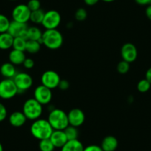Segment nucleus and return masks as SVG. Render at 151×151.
Returning a JSON list of instances; mask_svg holds the SVG:
<instances>
[{
  "instance_id": "f257e3e1",
  "label": "nucleus",
  "mask_w": 151,
  "mask_h": 151,
  "mask_svg": "<svg viewBox=\"0 0 151 151\" xmlns=\"http://www.w3.org/2000/svg\"><path fill=\"white\" fill-rule=\"evenodd\" d=\"M53 131V127L50 124L47 119H38L34 120L30 126V133L36 139H49Z\"/></svg>"
},
{
  "instance_id": "f03ea898",
  "label": "nucleus",
  "mask_w": 151,
  "mask_h": 151,
  "mask_svg": "<svg viewBox=\"0 0 151 151\" xmlns=\"http://www.w3.org/2000/svg\"><path fill=\"white\" fill-rule=\"evenodd\" d=\"M63 42V36L57 29L45 30V31L42 33L41 44L44 45L50 50H57L60 48Z\"/></svg>"
},
{
  "instance_id": "7ed1b4c3",
  "label": "nucleus",
  "mask_w": 151,
  "mask_h": 151,
  "mask_svg": "<svg viewBox=\"0 0 151 151\" xmlns=\"http://www.w3.org/2000/svg\"><path fill=\"white\" fill-rule=\"evenodd\" d=\"M47 121L55 130H64L69 125L68 114L61 109L50 110Z\"/></svg>"
},
{
  "instance_id": "20e7f679",
  "label": "nucleus",
  "mask_w": 151,
  "mask_h": 151,
  "mask_svg": "<svg viewBox=\"0 0 151 151\" xmlns=\"http://www.w3.org/2000/svg\"><path fill=\"white\" fill-rule=\"evenodd\" d=\"M22 112L27 119L34 121L41 117L43 112L42 104L36 101L34 98L28 99L23 104Z\"/></svg>"
},
{
  "instance_id": "39448f33",
  "label": "nucleus",
  "mask_w": 151,
  "mask_h": 151,
  "mask_svg": "<svg viewBox=\"0 0 151 151\" xmlns=\"http://www.w3.org/2000/svg\"><path fill=\"white\" fill-rule=\"evenodd\" d=\"M18 94V88L13 79H4L0 82V98L11 99Z\"/></svg>"
},
{
  "instance_id": "423d86ee",
  "label": "nucleus",
  "mask_w": 151,
  "mask_h": 151,
  "mask_svg": "<svg viewBox=\"0 0 151 151\" xmlns=\"http://www.w3.org/2000/svg\"><path fill=\"white\" fill-rule=\"evenodd\" d=\"M61 21L62 17L60 14L56 10H50L45 14L42 25L46 30L56 29L60 24Z\"/></svg>"
},
{
  "instance_id": "0eeeda50",
  "label": "nucleus",
  "mask_w": 151,
  "mask_h": 151,
  "mask_svg": "<svg viewBox=\"0 0 151 151\" xmlns=\"http://www.w3.org/2000/svg\"><path fill=\"white\" fill-rule=\"evenodd\" d=\"M13 80L18 88V93L27 91L33 85V79L31 76L25 72L17 73Z\"/></svg>"
},
{
  "instance_id": "6e6552de",
  "label": "nucleus",
  "mask_w": 151,
  "mask_h": 151,
  "mask_svg": "<svg viewBox=\"0 0 151 151\" xmlns=\"http://www.w3.org/2000/svg\"><path fill=\"white\" fill-rule=\"evenodd\" d=\"M61 81V78L56 71L48 70L43 73L41 76L42 85L47 87L49 89L53 90L58 88Z\"/></svg>"
},
{
  "instance_id": "1a4fd4ad",
  "label": "nucleus",
  "mask_w": 151,
  "mask_h": 151,
  "mask_svg": "<svg viewBox=\"0 0 151 151\" xmlns=\"http://www.w3.org/2000/svg\"><path fill=\"white\" fill-rule=\"evenodd\" d=\"M31 11L27 5L20 4L17 5L12 11V18L14 21L22 23H27L30 21Z\"/></svg>"
},
{
  "instance_id": "9d476101",
  "label": "nucleus",
  "mask_w": 151,
  "mask_h": 151,
  "mask_svg": "<svg viewBox=\"0 0 151 151\" xmlns=\"http://www.w3.org/2000/svg\"><path fill=\"white\" fill-rule=\"evenodd\" d=\"M34 99L42 105L47 104L51 101L53 94L52 90L41 85L36 87L33 92Z\"/></svg>"
},
{
  "instance_id": "9b49d317",
  "label": "nucleus",
  "mask_w": 151,
  "mask_h": 151,
  "mask_svg": "<svg viewBox=\"0 0 151 151\" xmlns=\"http://www.w3.org/2000/svg\"><path fill=\"white\" fill-rule=\"evenodd\" d=\"M27 23H22L16 21H11L8 32L13 36L15 37H22L27 40Z\"/></svg>"
},
{
  "instance_id": "f8f14e48",
  "label": "nucleus",
  "mask_w": 151,
  "mask_h": 151,
  "mask_svg": "<svg viewBox=\"0 0 151 151\" xmlns=\"http://www.w3.org/2000/svg\"><path fill=\"white\" fill-rule=\"evenodd\" d=\"M121 56L122 60L126 61L128 63L133 62L137 59V48L132 43H125L121 48Z\"/></svg>"
},
{
  "instance_id": "ddd939ff",
  "label": "nucleus",
  "mask_w": 151,
  "mask_h": 151,
  "mask_svg": "<svg viewBox=\"0 0 151 151\" xmlns=\"http://www.w3.org/2000/svg\"><path fill=\"white\" fill-rule=\"evenodd\" d=\"M69 125L79 127L82 125L85 120V115L81 109L73 108L68 113Z\"/></svg>"
},
{
  "instance_id": "4468645a",
  "label": "nucleus",
  "mask_w": 151,
  "mask_h": 151,
  "mask_svg": "<svg viewBox=\"0 0 151 151\" xmlns=\"http://www.w3.org/2000/svg\"><path fill=\"white\" fill-rule=\"evenodd\" d=\"M49 139L54 145L55 148H62L68 141L64 130H53V133Z\"/></svg>"
},
{
  "instance_id": "2eb2a0df",
  "label": "nucleus",
  "mask_w": 151,
  "mask_h": 151,
  "mask_svg": "<svg viewBox=\"0 0 151 151\" xmlns=\"http://www.w3.org/2000/svg\"><path fill=\"white\" fill-rule=\"evenodd\" d=\"M27 121V118L21 111H15L9 116V122L13 127H19L24 125Z\"/></svg>"
},
{
  "instance_id": "dca6fc26",
  "label": "nucleus",
  "mask_w": 151,
  "mask_h": 151,
  "mask_svg": "<svg viewBox=\"0 0 151 151\" xmlns=\"http://www.w3.org/2000/svg\"><path fill=\"white\" fill-rule=\"evenodd\" d=\"M119 145L118 140L115 136H107L103 139L101 147L103 151H115Z\"/></svg>"
},
{
  "instance_id": "f3484780",
  "label": "nucleus",
  "mask_w": 151,
  "mask_h": 151,
  "mask_svg": "<svg viewBox=\"0 0 151 151\" xmlns=\"http://www.w3.org/2000/svg\"><path fill=\"white\" fill-rule=\"evenodd\" d=\"M0 73L5 79H14L17 71L15 65L11 62H5L0 67Z\"/></svg>"
},
{
  "instance_id": "a211bd4d",
  "label": "nucleus",
  "mask_w": 151,
  "mask_h": 151,
  "mask_svg": "<svg viewBox=\"0 0 151 151\" xmlns=\"http://www.w3.org/2000/svg\"><path fill=\"white\" fill-rule=\"evenodd\" d=\"M8 58H9L10 62L16 66V65H23V62L25 60L26 56L24 51H21V50L13 49V50L10 52Z\"/></svg>"
},
{
  "instance_id": "6ab92c4d",
  "label": "nucleus",
  "mask_w": 151,
  "mask_h": 151,
  "mask_svg": "<svg viewBox=\"0 0 151 151\" xmlns=\"http://www.w3.org/2000/svg\"><path fill=\"white\" fill-rule=\"evenodd\" d=\"M14 39L8 32L0 33V49L6 50L13 47Z\"/></svg>"
},
{
  "instance_id": "aec40b11",
  "label": "nucleus",
  "mask_w": 151,
  "mask_h": 151,
  "mask_svg": "<svg viewBox=\"0 0 151 151\" xmlns=\"http://www.w3.org/2000/svg\"><path fill=\"white\" fill-rule=\"evenodd\" d=\"M84 146L78 139L68 140L65 145L61 148V151H83Z\"/></svg>"
},
{
  "instance_id": "412c9836",
  "label": "nucleus",
  "mask_w": 151,
  "mask_h": 151,
  "mask_svg": "<svg viewBox=\"0 0 151 151\" xmlns=\"http://www.w3.org/2000/svg\"><path fill=\"white\" fill-rule=\"evenodd\" d=\"M42 36V32L39 27L32 26L27 28V40L39 41L41 43V39Z\"/></svg>"
},
{
  "instance_id": "4be33fe9",
  "label": "nucleus",
  "mask_w": 151,
  "mask_h": 151,
  "mask_svg": "<svg viewBox=\"0 0 151 151\" xmlns=\"http://www.w3.org/2000/svg\"><path fill=\"white\" fill-rule=\"evenodd\" d=\"M41 43L39 41L34 40H27L25 51L28 52L30 54L37 53L41 49Z\"/></svg>"
},
{
  "instance_id": "5701e85b",
  "label": "nucleus",
  "mask_w": 151,
  "mask_h": 151,
  "mask_svg": "<svg viewBox=\"0 0 151 151\" xmlns=\"http://www.w3.org/2000/svg\"><path fill=\"white\" fill-rule=\"evenodd\" d=\"M45 14V12H44V11L42 10L41 8L37 10V11H31L30 21H31L34 24H42V22L43 21V19H44Z\"/></svg>"
},
{
  "instance_id": "b1692460",
  "label": "nucleus",
  "mask_w": 151,
  "mask_h": 151,
  "mask_svg": "<svg viewBox=\"0 0 151 151\" xmlns=\"http://www.w3.org/2000/svg\"><path fill=\"white\" fill-rule=\"evenodd\" d=\"M26 44H27V40H25L24 38L15 37L14 39L13 49L24 52L26 48Z\"/></svg>"
},
{
  "instance_id": "393cba45",
  "label": "nucleus",
  "mask_w": 151,
  "mask_h": 151,
  "mask_svg": "<svg viewBox=\"0 0 151 151\" xmlns=\"http://www.w3.org/2000/svg\"><path fill=\"white\" fill-rule=\"evenodd\" d=\"M65 135L68 140H74V139H78L79 136V131H78L77 127H73V126L68 125L66 128L64 130Z\"/></svg>"
},
{
  "instance_id": "a878e982",
  "label": "nucleus",
  "mask_w": 151,
  "mask_h": 151,
  "mask_svg": "<svg viewBox=\"0 0 151 151\" xmlns=\"http://www.w3.org/2000/svg\"><path fill=\"white\" fill-rule=\"evenodd\" d=\"M39 148H40V151H53L55 147L51 141L50 140V139H46L40 141Z\"/></svg>"
},
{
  "instance_id": "bb28decb",
  "label": "nucleus",
  "mask_w": 151,
  "mask_h": 151,
  "mask_svg": "<svg viewBox=\"0 0 151 151\" xmlns=\"http://www.w3.org/2000/svg\"><path fill=\"white\" fill-rule=\"evenodd\" d=\"M11 21L4 14H0V33H6L9 28Z\"/></svg>"
},
{
  "instance_id": "cd10ccee",
  "label": "nucleus",
  "mask_w": 151,
  "mask_h": 151,
  "mask_svg": "<svg viewBox=\"0 0 151 151\" xmlns=\"http://www.w3.org/2000/svg\"><path fill=\"white\" fill-rule=\"evenodd\" d=\"M151 84L146 79H142L137 84V89L141 93H146L150 90Z\"/></svg>"
},
{
  "instance_id": "c85d7f7f",
  "label": "nucleus",
  "mask_w": 151,
  "mask_h": 151,
  "mask_svg": "<svg viewBox=\"0 0 151 151\" xmlns=\"http://www.w3.org/2000/svg\"><path fill=\"white\" fill-rule=\"evenodd\" d=\"M129 70H130V63H128L126 61H121L117 65V71L120 74L127 73L129 71Z\"/></svg>"
},
{
  "instance_id": "c756f323",
  "label": "nucleus",
  "mask_w": 151,
  "mask_h": 151,
  "mask_svg": "<svg viewBox=\"0 0 151 151\" xmlns=\"http://www.w3.org/2000/svg\"><path fill=\"white\" fill-rule=\"evenodd\" d=\"M87 17H88V12L83 8H79L75 13V19L79 22H82L85 20Z\"/></svg>"
},
{
  "instance_id": "7c9ffc66",
  "label": "nucleus",
  "mask_w": 151,
  "mask_h": 151,
  "mask_svg": "<svg viewBox=\"0 0 151 151\" xmlns=\"http://www.w3.org/2000/svg\"><path fill=\"white\" fill-rule=\"evenodd\" d=\"M27 5L30 11H37L41 8V2L40 0H29Z\"/></svg>"
},
{
  "instance_id": "2f4dec72",
  "label": "nucleus",
  "mask_w": 151,
  "mask_h": 151,
  "mask_svg": "<svg viewBox=\"0 0 151 151\" xmlns=\"http://www.w3.org/2000/svg\"><path fill=\"white\" fill-rule=\"evenodd\" d=\"M8 116V110L5 106L0 102V122H3Z\"/></svg>"
},
{
  "instance_id": "473e14b6",
  "label": "nucleus",
  "mask_w": 151,
  "mask_h": 151,
  "mask_svg": "<svg viewBox=\"0 0 151 151\" xmlns=\"http://www.w3.org/2000/svg\"><path fill=\"white\" fill-rule=\"evenodd\" d=\"M34 61L30 58H26L25 60L23 62V66L26 68V69H31L34 67Z\"/></svg>"
},
{
  "instance_id": "72a5a7b5",
  "label": "nucleus",
  "mask_w": 151,
  "mask_h": 151,
  "mask_svg": "<svg viewBox=\"0 0 151 151\" xmlns=\"http://www.w3.org/2000/svg\"><path fill=\"white\" fill-rule=\"evenodd\" d=\"M69 87L70 83L68 80H66V79H61L58 88L60 90H62V91H66V90L69 88Z\"/></svg>"
},
{
  "instance_id": "f704fd0d",
  "label": "nucleus",
  "mask_w": 151,
  "mask_h": 151,
  "mask_svg": "<svg viewBox=\"0 0 151 151\" xmlns=\"http://www.w3.org/2000/svg\"><path fill=\"white\" fill-rule=\"evenodd\" d=\"M83 151H103L101 146H99L96 145H88L86 147H84Z\"/></svg>"
},
{
  "instance_id": "c9c22d12",
  "label": "nucleus",
  "mask_w": 151,
  "mask_h": 151,
  "mask_svg": "<svg viewBox=\"0 0 151 151\" xmlns=\"http://www.w3.org/2000/svg\"><path fill=\"white\" fill-rule=\"evenodd\" d=\"M135 2L142 6H148L151 5V0H135Z\"/></svg>"
},
{
  "instance_id": "e433bc0d",
  "label": "nucleus",
  "mask_w": 151,
  "mask_h": 151,
  "mask_svg": "<svg viewBox=\"0 0 151 151\" xmlns=\"http://www.w3.org/2000/svg\"><path fill=\"white\" fill-rule=\"evenodd\" d=\"M99 1V0H84L85 3L88 6H93V5H96Z\"/></svg>"
},
{
  "instance_id": "4c0bfd02",
  "label": "nucleus",
  "mask_w": 151,
  "mask_h": 151,
  "mask_svg": "<svg viewBox=\"0 0 151 151\" xmlns=\"http://www.w3.org/2000/svg\"><path fill=\"white\" fill-rule=\"evenodd\" d=\"M145 14L147 19L151 21V5L147 6L146 10H145Z\"/></svg>"
},
{
  "instance_id": "58836bf2",
  "label": "nucleus",
  "mask_w": 151,
  "mask_h": 151,
  "mask_svg": "<svg viewBox=\"0 0 151 151\" xmlns=\"http://www.w3.org/2000/svg\"><path fill=\"white\" fill-rule=\"evenodd\" d=\"M145 79L151 84V68L147 70L146 73H145Z\"/></svg>"
},
{
  "instance_id": "ea45409f",
  "label": "nucleus",
  "mask_w": 151,
  "mask_h": 151,
  "mask_svg": "<svg viewBox=\"0 0 151 151\" xmlns=\"http://www.w3.org/2000/svg\"><path fill=\"white\" fill-rule=\"evenodd\" d=\"M101 1H103V2H114L115 0H101Z\"/></svg>"
},
{
  "instance_id": "a19ab883",
  "label": "nucleus",
  "mask_w": 151,
  "mask_h": 151,
  "mask_svg": "<svg viewBox=\"0 0 151 151\" xmlns=\"http://www.w3.org/2000/svg\"><path fill=\"white\" fill-rule=\"evenodd\" d=\"M0 151H3V147L1 143H0Z\"/></svg>"
},
{
  "instance_id": "79ce46f5",
  "label": "nucleus",
  "mask_w": 151,
  "mask_h": 151,
  "mask_svg": "<svg viewBox=\"0 0 151 151\" xmlns=\"http://www.w3.org/2000/svg\"><path fill=\"white\" fill-rule=\"evenodd\" d=\"M11 1H17V0H11Z\"/></svg>"
}]
</instances>
